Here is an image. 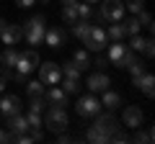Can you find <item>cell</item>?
Listing matches in <instances>:
<instances>
[{
	"mask_svg": "<svg viewBox=\"0 0 155 144\" xmlns=\"http://www.w3.org/2000/svg\"><path fill=\"white\" fill-rule=\"evenodd\" d=\"M137 21L142 23V26H147V28H153V18H150V13H145V11H140V13H137Z\"/></svg>",
	"mask_w": 155,
	"mask_h": 144,
	"instance_id": "e575fe53",
	"label": "cell"
},
{
	"mask_svg": "<svg viewBox=\"0 0 155 144\" xmlns=\"http://www.w3.org/2000/svg\"><path fill=\"white\" fill-rule=\"evenodd\" d=\"M93 18V5L91 3H78V21H91Z\"/></svg>",
	"mask_w": 155,
	"mask_h": 144,
	"instance_id": "7402d4cb",
	"label": "cell"
},
{
	"mask_svg": "<svg viewBox=\"0 0 155 144\" xmlns=\"http://www.w3.org/2000/svg\"><path fill=\"white\" fill-rule=\"evenodd\" d=\"M0 113H3V116L21 113V98H18V95H3V98H0Z\"/></svg>",
	"mask_w": 155,
	"mask_h": 144,
	"instance_id": "8fae6325",
	"label": "cell"
},
{
	"mask_svg": "<svg viewBox=\"0 0 155 144\" xmlns=\"http://www.w3.org/2000/svg\"><path fill=\"white\" fill-rule=\"evenodd\" d=\"M60 70H62V75H65L67 80H75V83L80 80V70H78L75 62H67V64H65V67H60Z\"/></svg>",
	"mask_w": 155,
	"mask_h": 144,
	"instance_id": "ffe728a7",
	"label": "cell"
},
{
	"mask_svg": "<svg viewBox=\"0 0 155 144\" xmlns=\"http://www.w3.org/2000/svg\"><path fill=\"white\" fill-rule=\"evenodd\" d=\"M132 85H134V88H140L145 95H147V98H153V95H155V77L150 75V72H145L142 77L132 80Z\"/></svg>",
	"mask_w": 155,
	"mask_h": 144,
	"instance_id": "9a60e30c",
	"label": "cell"
},
{
	"mask_svg": "<svg viewBox=\"0 0 155 144\" xmlns=\"http://www.w3.org/2000/svg\"><path fill=\"white\" fill-rule=\"evenodd\" d=\"M142 108L140 105H127L124 108V113H122V121H124V126H129V129H140L142 126Z\"/></svg>",
	"mask_w": 155,
	"mask_h": 144,
	"instance_id": "30bf717a",
	"label": "cell"
},
{
	"mask_svg": "<svg viewBox=\"0 0 155 144\" xmlns=\"http://www.w3.org/2000/svg\"><path fill=\"white\" fill-rule=\"evenodd\" d=\"M34 3H36V0H16V5H18V8H31Z\"/></svg>",
	"mask_w": 155,
	"mask_h": 144,
	"instance_id": "8d00e7d4",
	"label": "cell"
},
{
	"mask_svg": "<svg viewBox=\"0 0 155 144\" xmlns=\"http://www.w3.org/2000/svg\"><path fill=\"white\" fill-rule=\"evenodd\" d=\"M57 142H62V144H67V142H70V136H67V134H62V131H60V136H57Z\"/></svg>",
	"mask_w": 155,
	"mask_h": 144,
	"instance_id": "ab89813d",
	"label": "cell"
},
{
	"mask_svg": "<svg viewBox=\"0 0 155 144\" xmlns=\"http://www.w3.org/2000/svg\"><path fill=\"white\" fill-rule=\"evenodd\" d=\"M60 83H62V90H65L67 95L78 90V83H75V80H67V77H65V80H60Z\"/></svg>",
	"mask_w": 155,
	"mask_h": 144,
	"instance_id": "836d02e7",
	"label": "cell"
},
{
	"mask_svg": "<svg viewBox=\"0 0 155 144\" xmlns=\"http://www.w3.org/2000/svg\"><path fill=\"white\" fill-rule=\"evenodd\" d=\"M101 16L106 21H122L124 18V3L122 0H104L101 3Z\"/></svg>",
	"mask_w": 155,
	"mask_h": 144,
	"instance_id": "8992f818",
	"label": "cell"
},
{
	"mask_svg": "<svg viewBox=\"0 0 155 144\" xmlns=\"http://www.w3.org/2000/svg\"><path fill=\"white\" fill-rule=\"evenodd\" d=\"M124 28H127V33H129V36H134V33H140L142 23H140L137 18H132V21H127V23H124Z\"/></svg>",
	"mask_w": 155,
	"mask_h": 144,
	"instance_id": "f546056e",
	"label": "cell"
},
{
	"mask_svg": "<svg viewBox=\"0 0 155 144\" xmlns=\"http://www.w3.org/2000/svg\"><path fill=\"white\" fill-rule=\"evenodd\" d=\"M47 108V100L41 98V95H36V98H31V111H36V113H41Z\"/></svg>",
	"mask_w": 155,
	"mask_h": 144,
	"instance_id": "4dcf8cb0",
	"label": "cell"
},
{
	"mask_svg": "<svg viewBox=\"0 0 155 144\" xmlns=\"http://www.w3.org/2000/svg\"><path fill=\"white\" fill-rule=\"evenodd\" d=\"M47 105H60V108H65L67 105V93L60 88V85H52L49 90H47Z\"/></svg>",
	"mask_w": 155,
	"mask_h": 144,
	"instance_id": "7c38bea8",
	"label": "cell"
},
{
	"mask_svg": "<svg viewBox=\"0 0 155 144\" xmlns=\"http://www.w3.org/2000/svg\"><path fill=\"white\" fill-rule=\"evenodd\" d=\"M142 52H145V57H147V59H150V57L155 54V46H153V39H145V46H142Z\"/></svg>",
	"mask_w": 155,
	"mask_h": 144,
	"instance_id": "d590c367",
	"label": "cell"
},
{
	"mask_svg": "<svg viewBox=\"0 0 155 144\" xmlns=\"http://www.w3.org/2000/svg\"><path fill=\"white\" fill-rule=\"evenodd\" d=\"M62 3H65V5H72V3H78V0H62Z\"/></svg>",
	"mask_w": 155,
	"mask_h": 144,
	"instance_id": "b9f144b4",
	"label": "cell"
},
{
	"mask_svg": "<svg viewBox=\"0 0 155 144\" xmlns=\"http://www.w3.org/2000/svg\"><path fill=\"white\" fill-rule=\"evenodd\" d=\"M106 36H109L111 41H122L124 36H127V28H124V23L122 21H114L109 26V31H106Z\"/></svg>",
	"mask_w": 155,
	"mask_h": 144,
	"instance_id": "ac0fdd59",
	"label": "cell"
},
{
	"mask_svg": "<svg viewBox=\"0 0 155 144\" xmlns=\"http://www.w3.org/2000/svg\"><path fill=\"white\" fill-rule=\"evenodd\" d=\"M5 85H8V75H5V72H0V93L5 90Z\"/></svg>",
	"mask_w": 155,
	"mask_h": 144,
	"instance_id": "74e56055",
	"label": "cell"
},
{
	"mask_svg": "<svg viewBox=\"0 0 155 144\" xmlns=\"http://www.w3.org/2000/svg\"><path fill=\"white\" fill-rule=\"evenodd\" d=\"M18 54H21V52H16L13 46H8V49H5V54L0 57V59H3V67H16V62H18Z\"/></svg>",
	"mask_w": 155,
	"mask_h": 144,
	"instance_id": "44dd1931",
	"label": "cell"
},
{
	"mask_svg": "<svg viewBox=\"0 0 155 144\" xmlns=\"http://www.w3.org/2000/svg\"><path fill=\"white\" fill-rule=\"evenodd\" d=\"M44 124L49 131H54V134H60V131H65L67 129V113H65V108H60V105H49V111H47V116H44Z\"/></svg>",
	"mask_w": 155,
	"mask_h": 144,
	"instance_id": "3957f363",
	"label": "cell"
},
{
	"mask_svg": "<svg viewBox=\"0 0 155 144\" xmlns=\"http://www.w3.org/2000/svg\"><path fill=\"white\" fill-rule=\"evenodd\" d=\"M72 62L78 64V70H80V72L91 67V59H88V52H85V49H78L75 54H72Z\"/></svg>",
	"mask_w": 155,
	"mask_h": 144,
	"instance_id": "d6986e66",
	"label": "cell"
},
{
	"mask_svg": "<svg viewBox=\"0 0 155 144\" xmlns=\"http://www.w3.org/2000/svg\"><path fill=\"white\" fill-rule=\"evenodd\" d=\"M134 142H153V129H147V131H137L134 134Z\"/></svg>",
	"mask_w": 155,
	"mask_h": 144,
	"instance_id": "d6a6232c",
	"label": "cell"
},
{
	"mask_svg": "<svg viewBox=\"0 0 155 144\" xmlns=\"http://www.w3.org/2000/svg\"><path fill=\"white\" fill-rule=\"evenodd\" d=\"M80 41L85 44V49H88V52H101L106 44H109V36H106V31L101 26H93V23H91L88 31H85V36Z\"/></svg>",
	"mask_w": 155,
	"mask_h": 144,
	"instance_id": "7a4b0ae2",
	"label": "cell"
},
{
	"mask_svg": "<svg viewBox=\"0 0 155 144\" xmlns=\"http://www.w3.org/2000/svg\"><path fill=\"white\" fill-rule=\"evenodd\" d=\"M44 41L47 46H52V49H60L62 44H65V31L62 28H44Z\"/></svg>",
	"mask_w": 155,
	"mask_h": 144,
	"instance_id": "4fadbf2b",
	"label": "cell"
},
{
	"mask_svg": "<svg viewBox=\"0 0 155 144\" xmlns=\"http://www.w3.org/2000/svg\"><path fill=\"white\" fill-rule=\"evenodd\" d=\"M134 59H137V57H134V52L129 49L127 44H122V41H114V44L109 46V64H116V67H129Z\"/></svg>",
	"mask_w": 155,
	"mask_h": 144,
	"instance_id": "6da1fadb",
	"label": "cell"
},
{
	"mask_svg": "<svg viewBox=\"0 0 155 144\" xmlns=\"http://www.w3.org/2000/svg\"><path fill=\"white\" fill-rule=\"evenodd\" d=\"M62 21H65V23H75L78 21V3L62 8Z\"/></svg>",
	"mask_w": 155,
	"mask_h": 144,
	"instance_id": "603a6c76",
	"label": "cell"
},
{
	"mask_svg": "<svg viewBox=\"0 0 155 144\" xmlns=\"http://www.w3.org/2000/svg\"><path fill=\"white\" fill-rule=\"evenodd\" d=\"M5 142V131H3V129H0V144Z\"/></svg>",
	"mask_w": 155,
	"mask_h": 144,
	"instance_id": "60d3db41",
	"label": "cell"
},
{
	"mask_svg": "<svg viewBox=\"0 0 155 144\" xmlns=\"http://www.w3.org/2000/svg\"><path fill=\"white\" fill-rule=\"evenodd\" d=\"M85 136H88V142H93V144H104V142H109V136H106L104 131H98V129H88V134H85Z\"/></svg>",
	"mask_w": 155,
	"mask_h": 144,
	"instance_id": "d4e9b609",
	"label": "cell"
},
{
	"mask_svg": "<svg viewBox=\"0 0 155 144\" xmlns=\"http://www.w3.org/2000/svg\"><path fill=\"white\" fill-rule=\"evenodd\" d=\"M39 64V54L36 52H23V54H18V62H16V72H21V75H31L34 70H36Z\"/></svg>",
	"mask_w": 155,
	"mask_h": 144,
	"instance_id": "ba28073f",
	"label": "cell"
},
{
	"mask_svg": "<svg viewBox=\"0 0 155 144\" xmlns=\"http://www.w3.org/2000/svg\"><path fill=\"white\" fill-rule=\"evenodd\" d=\"M96 64H98V70H104V67H109V57H98V62H96Z\"/></svg>",
	"mask_w": 155,
	"mask_h": 144,
	"instance_id": "f35d334b",
	"label": "cell"
},
{
	"mask_svg": "<svg viewBox=\"0 0 155 144\" xmlns=\"http://www.w3.org/2000/svg\"><path fill=\"white\" fill-rule=\"evenodd\" d=\"M26 93L31 95V98H36V95H44V83H41V80H34V83H26Z\"/></svg>",
	"mask_w": 155,
	"mask_h": 144,
	"instance_id": "cb8c5ba5",
	"label": "cell"
},
{
	"mask_svg": "<svg viewBox=\"0 0 155 144\" xmlns=\"http://www.w3.org/2000/svg\"><path fill=\"white\" fill-rule=\"evenodd\" d=\"M101 105H104V108H109V111H114V108H119V105H122V95L106 88V90H104V98H101Z\"/></svg>",
	"mask_w": 155,
	"mask_h": 144,
	"instance_id": "e0dca14e",
	"label": "cell"
},
{
	"mask_svg": "<svg viewBox=\"0 0 155 144\" xmlns=\"http://www.w3.org/2000/svg\"><path fill=\"white\" fill-rule=\"evenodd\" d=\"M0 72H3V59H0Z\"/></svg>",
	"mask_w": 155,
	"mask_h": 144,
	"instance_id": "f6af8a7d",
	"label": "cell"
},
{
	"mask_svg": "<svg viewBox=\"0 0 155 144\" xmlns=\"http://www.w3.org/2000/svg\"><path fill=\"white\" fill-rule=\"evenodd\" d=\"M124 11H132L134 16H137L140 11H145V0H127V3H124Z\"/></svg>",
	"mask_w": 155,
	"mask_h": 144,
	"instance_id": "4316f807",
	"label": "cell"
},
{
	"mask_svg": "<svg viewBox=\"0 0 155 144\" xmlns=\"http://www.w3.org/2000/svg\"><path fill=\"white\" fill-rule=\"evenodd\" d=\"M23 36L28 44H41L44 41V16H34L23 23Z\"/></svg>",
	"mask_w": 155,
	"mask_h": 144,
	"instance_id": "277c9868",
	"label": "cell"
},
{
	"mask_svg": "<svg viewBox=\"0 0 155 144\" xmlns=\"http://www.w3.org/2000/svg\"><path fill=\"white\" fill-rule=\"evenodd\" d=\"M21 36H23V28L16 26V23H5L3 31H0V39H3L5 46H16L18 41H21Z\"/></svg>",
	"mask_w": 155,
	"mask_h": 144,
	"instance_id": "9c48e42d",
	"label": "cell"
},
{
	"mask_svg": "<svg viewBox=\"0 0 155 144\" xmlns=\"http://www.w3.org/2000/svg\"><path fill=\"white\" fill-rule=\"evenodd\" d=\"M88 26H91V21H75V26H72V33H75L78 39H83L85 31H88Z\"/></svg>",
	"mask_w": 155,
	"mask_h": 144,
	"instance_id": "83f0119b",
	"label": "cell"
},
{
	"mask_svg": "<svg viewBox=\"0 0 155 144\" xmlns=\"http://www.w3.org/2000/svg\"><path fill=\"white\" fill-rule=\"evenodd\" d=\"M26 124H28V129H31V131H39V129H41V116H39L36 111H31L26 116Z\"/></svg>",
	"mask_w": 155,
	"mask_h": 144,
	"instance_id": "484cf974",
	"label": "cell"
},
{
	"mask_svg": "<svg viewBox=\"0 0 155 144\" xmlns=\"http://www.w3.org/2000/svg\"><path fill=\"white\" fill-rule=\"evenodd\" d=\"M75 111H78V116L91 118V116H98V111H101V103H98V98H96V95H83V98H78Z\"/></svg>",
	"mask_w": 155,
	"mask_h": 144,
	"instance_id": "5b68a950",
	"label": "cell"
},
{
	"mask_svg": "<svg viewBox=\"0 0 155 144\" xmlns=\"http://www.w3.org/2000/svg\"><path fill=\"white\" fill-rule=\"evenodd\" d=\"M83 3H91V5H93V3H98V0H83Z\"/></svg>",
	"mask_w": 155,
	"mask_h": 144,
	"instance_id": "ee69618b",
	"label": "cell"
},
{
	"mask_svg": "<svg viewBox=\"0 0 155 144\" xmlns=\"http://www.w3.org/2000/svg\"><path fill=\"white\" fill-rule=\"evenodd\" d=\"M142 46H145V39L140 36V33H134L132 41H129V49H132V52H142Z\"/></svg>",
	"mask_w": 155,
	"mask_h": 144,
	"instance_id": "1f68e13d",
	"label": "cell"
},
{
	"mask_svg": "<svg viewBox=\"0 0 155 144\" xmlns=\"http://www.w3.org/2000/svg\"><path fill=\"white\" fill-rule=\"evenodd\" d=\"M96 129H98V131H104L106 136H111V134L119 129V121H116L111 113H104V116H98V121H96Z\"/></svg>",
	"mask_w": 155,
	"mask_h": 144,
	"instance_id": "2e32d148",
	"label": "cell"
},
{
	"mask_svg": "<svg viewBox=\"0 0 155 144\" xmlns=\"http://www.w3.org/2000/svg\"><path fill=\"white\" fill-rule=\"evenodd\" d=\"M3 26H5V21H3V18H0V31H3Z\"/></svg>",
	"mask_w": 155,
	"mask_h": 144,
	"instance_id": "7bdbcfd3",
	"label": "cell"
},
{
	"mask_svg": "<svg viewBox=\"0 0 155 144\" xmlns=\"http://www.w3.org/2000/svg\"><path fill=\"white\" fill-rule=\"evenodd\" d=\"M39 80H41L44 85H60V80H62V70L54 64V62H47V64L39 67Z\"/></svg>",
	"mask_w": 155,
	"mask_h": 144,
	"instance_id": "52a82bcc",
	"label": "cell"
},
{
	"mask_svg": "<svg viewBox=\"0 0 155 144\" xmlns=\"http://www.w3.org/2000/svg\"><path fill=\"white\" fill-rule=\"evenodd\" d=\"M129 72H132V80L142 77V75H145V64H142V62H137V59H134L132 64H129Z\"/></svg>",
	"mask_w": 155,
	"mask_h": 144,
	"instance_id": "f1b7e54d",
	"label": "cell"
},
{
	"mask_svg": "<svg viewBox=\"0 0 155 144\" xmlns=\"http://www.w3.org/2000/svg\"><path fill=\"white\" fill-rule=\"evenodd\" d=\"M109 85H111V80L106 77L104 72H93V75L88 77V90L91 93H104Z\"/></svg>",
	"mask_w": 155,
	"mask_h": 144,
	"instance_id": "5bb4252c",
	"label": "cell"
}]
</instances>
